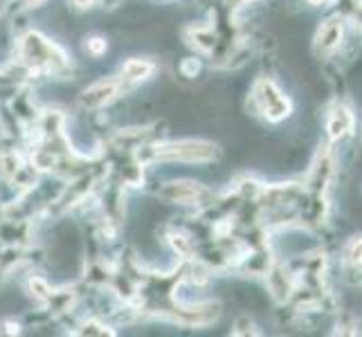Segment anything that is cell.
<instances>
[{
	"mask_svg": "<svg viewBox=\"0 0 362 337\" xmlns=\"http://www.w3.org/2000/svg\"><path fill=\"white\" fill-rule=\"evenodd\" d=\"M158 158H171V160H185V162H209L216 155V146L207 142H176V144H165L158 146L156 151Z\"/></svg>",
	"mask_w": 362,
	"mask_h": 337,
	"instance_id": "obj_1",
	"label": "cell"
},
{
	"mask_svg": "<svg viewBox=\"0 0 362 337\" xmlns=\"http://www.w3.org/2000/svg\"><path fill=\"white\" fill-rule=\"evenodd\" d=\"M205 194V189L198 182H171L160 191V198H165L167 203H196L198 198Z\"/></svg>",
	"mask_w": 362,
	"mask_h": 337,
	"instance_id": "obj_2",
	"label": "cell"
},
{
	"mask_svg": "<svg viewBox=\"0 0 362 337\" xmlns=\"http://www.w3.org/2000/svg\"><path fill=\"white\" fill-rule=\"evenodd\" d=\"M117 93H119L117 81H99V83L93 85V88H88V90L83 93L81 104L86 108H99V106L108 104L110 99H115Z\"/></svg>",
	"mask_w": 362,
	"mask_h": 337,
	"instance_id": "obj_3",
	"label": "cell"
},
{
	"mask_svg": "<svg viewBox=\"0 0 362 337\" xmlns=\"http://www.w3.org/2000/svg\"><path fill=\"white\" fill-rule=\"evenodd\" d=\"M340 39H342V25L338 20L324 23L320 28V34H317V49L327 54L340 45Z\"/></svg>",
	"mask_w": 362,
	"mask_h": 337,
	"instance_id": "obj_4",
	"label": "cell"
},
{
	"mask_svg": "<svg viewBox=\"0 0 362 337\" xmlns=\"http://www.w3.org/2000/svg\"><path fill=\"white\" fill-rule=\"evenodd\" d=\"M354 126V117H351V112H349L346 108L342 106H335L333 112H331V117H329V133L331 137L335 140V137H342L344 133H349Z\"/></svg>",
	"mask_w": 362,
	"mask_h": 337,
	"instance_id": "obj_5",
	"label": "cell"
},
{
	"mask_svg": "<svg viewBox=\"0 0 362 337\" xmlns=\"http://www.w3.org/2000/svg\"><path fill=\"white\" fill-rule=\"evenodd\" d=\"M151 72H153V66L148 64V61H142V59H131V61H127V64H124V68H122L124 79H129V81L146 79Z\"/></svg>",
	"mask_w": 362,
	"mask_h": 337,
	"instance_id": "obj_6",
	"label": "cell"
},
{
	"mask_svg": "<svg viewBox=\"0 0 362 337\" xmlns=\"http://www.w3.org/2000/svg\"><path fill=\"white\" fill-rule=\"evenodd\" d=\"M86 47H88V52L93 57H102L106 52V41L104 39H97V36H95V39L88 41V45H86Z\"/></svg>",
	"mask_w": 362,
	"mask_h": 337,
	"instance_id": "obj_7",
	"label": "cell"
},
{
	"mask_svg": "<svg viewBox=\"0 0 362 337\" xmlns=\"http://www.w3.org/2000/svg\"><path fill=\"white\" fill-rule=\"evenodd\" d=\"M39 3H43V0H21L23 7H34V5H39Z\"/></svg>",
	"mask_w": 362,
	"mask_h": 337,
	"instance_id": "obj_8",
	"label": "cell"
},
{
	"mask_svg": "<svg viewBox=\"0 0 362 337\" xmlns=\"http://www.w3.org/2000/svg\"><path fill=\"white\" fill-rule=\"evenodd\" d=\"M310 3H313V5H317V3H320V0H310Z\"/></svg>",
	"mask_w": 362,
	"mask_h": 337,
	"instance_id": "obj_9",
	"label": "cell"
}]
</instances>
